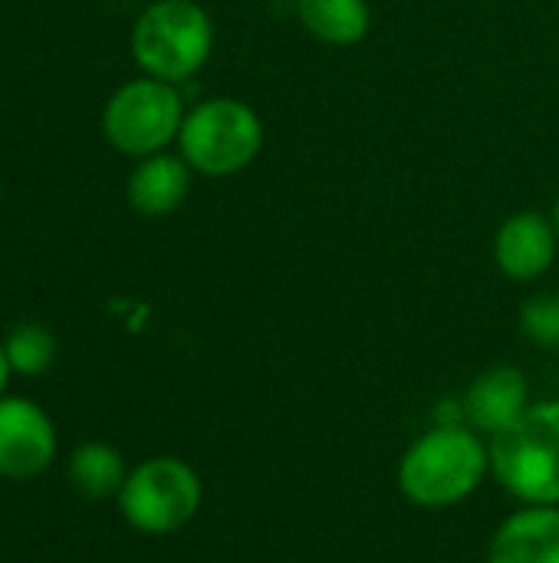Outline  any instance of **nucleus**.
<instances>
[{
	"label": "nucleus",
	"mask_w": 559,
	"mask_h": 563,
	"mask_svg": "<svg viewBox=\"0 0 559 563\" xmlns=\"http://www.w3.org/2000/svg\"><path fill=\"white\" fill-rule=\"evenodd\" d=\"M185 99L175 82L138 76L122 82L102 109L105 142L128 158H148L178 142Z\"/></svg>",
	"instance_id": "5"
},
{
	"label": "nucleus",
	"mask_w": 559,
	"mask_h": 563,
	"mask_svg": "<svg viewBox=\"0 0 559 563\" xmlns=\"http://www.w3.org/2000/svg\"><path fill=\"white\" fill-rule=\"evenodd\" d=\"M303 30L329 46H356L372 30L369 0H297Z\"/></svg>",
	"instance_id": "12"
},
{
	"label": "nucleus",
	"mask_w": 559,
	"mask_h": 563,
	"mask_svg": "<svg viewBox=\"0 0 559 563\" xmlns=\"http://www.w3.org/2000/svg\"><path fill=\"white\" fill-rule=\"evenodd\" d=\"M10 363H7V350H3V343H0V393H3V386H7V379H10Z\"/></svg>",
	"instance_id": "16"
},
{
	"label": "nucleus",
	"mask_w": 559,
	"mask_h": 563,
	"mask_svg": "<svg viewBox=\"0 0 559 563\" xmlns=\"http://www.w3.org/2000/svg\"><path fill=\"white\" fill-rule=\"evenodd\" d=\"M554 224H557V234H559V198H557V208H554Z\"/></svg>",
	"instance_id": "17"
},
{
	"label": "nucleus",
	"mask_w": 559,
	"mask_h": 563,
	"mask_svg": "<svg viewBox=\"0 0 559 563\" xmlns=\"http://www.w3.org/2000/svg\"><path fill=\"white\" fill-rule=\"evenodd\" d=\"M461 402H465L468 426L484 439L507 432L534 406L527 373L517 366H491L478 373L465 389Z\"/></svg>",
	"instance_id": "9"
},
{
	"label": "nucleus",
	"mask_w": 559,
	"mask_h": 563,
	"mask_svg": "<svg viewBox=\"0 0 559 563\" xmlns=\"http://www.w3.org/2000/svg\"><path fill=\"white\" fill-rule=\"evenodd\" d=\"M491 478V445L471 426H435L409 442L395 465L402 498L422 511L465 505Z\"/></svg>",
	"instance_id": "1"
},
{
	"label": "nucleus",
	"mask_w": 559,
	"mask_h": 563,
	"mask_svg": "<svg viewBox=\"0 0 559 563\" xmlns=\"http://www.w3.org/2000/svg\"><path fill=\"white\" fill-rule=\"evenodd\" d=\"M488 563H559V505H521L488 544Z\"/></svg>",
	"instance_id": "10"
},
{
	"label": "nucleus",
	"mask_w": 559,
	"mask_h": 563,
	"mask_svg": "<svg viewBox=\"0 0 559 563\" xmlns=\"http://www.w3.org/2000/svg\"><path fill=\"white\" fill-rule=\"evenodd\" d=\"M69 478L79 495L102 501V498H119V492L128 478V468H125V459L112 445L86 442L69 459Z\"/></svg>",
	"instance_id": "13"
},
{
	"label": "nucleus",
	"mask_w": 559,
	"mask_h": 563,
	"mask_svg": "<svg viewBox=\"0 0 559 563\" xmlns=\"http://www.w3.org/2000/svg\"><path fill=\"white\" fill-rule=\"evenodd\" d=\"M191 175H194L191 165L171 152L138 158L128 175L125 198L132 211H138L142 218H168L171 211L185 205L191 191Z\"/></svg>",
	"instance_id": "11"
},
{
	"label": "nucleus",
	"mask_w": 559,
	"mask_h": 563,
	"mask_svg": "<svg viewBox=\"0 0 559 563\" xmlns=\"http://www.w3.org/2000/svg\"><path fill=\"white\" fill-rule=\"evenodd\" d=\"M3 350H7L10 369L20 373V376H40L56 360V340L40 323H20V327H13L7 333V340H3Z\"/></svg>",
	"instance_id": "14"
},
{
	"label": "nucleus",
	"mask_w": 559,
	"mask_h": 563,
	"mask_svg": "<svg viewBox=\"0 0 559 563\" xmlns=\"http://www.w3.org/2000/svg\"><path fill=\"white\" fill-rule=\"evenodd\" d=\"M214 49V23L198 0H155L132 26V56L142 76L185 82L204 69Z\"/></svg>",
	"instance_id": "3"
},
{
	"label": "nucleus",
	"mask_w": 559,
	"mask_h": 563,
	"mask_svg": "<svg viewBox=\"0 0 559 563\" xmlns=\"http://www.w3.org/2000/svg\"><path fill=\"white\" fill-rule=\"evenodd\" d=\"M559 234L554 218L540 211L511 214L494 234V264L517 284L540 280L557 261Z\"/></svg>",
	"instance_id": "8"
},
{
	"label": "nucleus",
	"mask_w": 559,
	"mask_h": 563,
	"mask_svg": "<svg viewBox=\"0 0 559 563\" xmlns=\"http://www.w3.org/2000/svg\"><path fill=\"white\" fill-rule=\"evenodd\" d=\"M264 148V122L244 99L211 96L185 112L178 132V155L191 172L227 178L244 172Z\"/></svg>",
	"instance_id": "4"
},
{
	"label": "nucleus",
	"mask_w": 559,
	"mask_h": 563,
	"mask_svg": "<svg viewBox=\"0 0 559 563\" xmlns=\"http://www.w3.org/2000/svg\"><path fill=\"white\" fill-rule=\"evenodd\" d=\"M56 455L49 416L30 399H0V475L36 478Z\"/></svg>",
	"instance_id": "7"
},
{
	"label": "nucleus",
	"mask_w": 559,
	"mask_h": 563,
	"mask_svg": "<svg viewBox=\"0 0 559 563\" xmlns=\"http://www.w3.org/2000/svg\"><path fill=\"white\" fill-rule=\"evenodd\" d=\"M517 327L524 340H530L540 350H557L559 346V294H537L521 303Z\"/></svg>",
	"instance_id": "15"
},
{
	"label": "nucleus",
	"mask_w": 559,
	"mask_h": 563,
	"mask_svg": "<svg viewBox=\"0 0 559 563\" xmlns=\"http://www.w3.org/2000/svg\"><path fill=\"white\" fill-rule=\"evenodd\" d=\"M201 501H204L201 475L175 455L145 459L128 472L119 492L122 518L142 534L181 531L198 518Z\"/></svg>",
	"instance_id": "6"
},
{
	"label": "nucleus",
	"mask_w": 559,
	"mask_h": 563,
	"mask_svg": "<svg viewBox=\"0 0 559 563\" xmlns=\"http://www.w3.org/2000/svg\"><path fill=\"white\" fill-rule=\"evenodd\" d=\"M491 478L521 505H559V399L534 402L507 432L488 439Z\"/></svg>",
	"instance_id": "2"
}]
</instances>
